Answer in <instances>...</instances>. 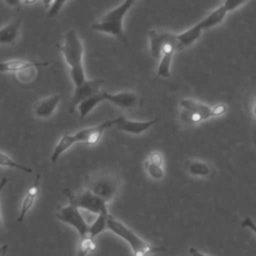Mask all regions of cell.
<instances>
[{
  "label": "cell",
  "instance_id": "obj_14",
  "mask_svg": "<svg viewBox=\"0 0 256 256\" xmlns=\"http://www.w3.org/2000/svg\"><path fill=\"white\" fill-rule=\"evenodd\" d=\"M144 169L147 175L154 180H162L164 178V158L160 151H151L144 160Z\"/></svg>",
  "mask_w": 256,
  "mask_h": 256
},
{
  "label": "cell",
  "instance_id": "obj_7",
  "mask_svg": "<svg viewBox=\"0 0 256 256\" xmlns=\"http://www.w3.org/2000/svg\"><path fill=\"white\" fill-rule=\"evenodd\" d=\"M55 216L58 220L75 228L76 231L79 233L80 238L89 236L90 224L86 222L84 216L80 212V209L70 204H67L65 206H59L55 213Z\"/></svg>",
  "mask_w": 256,
  "mask_h": 256
},
{
  "label": "cell",
  "instance_id": "obj_8",
  "mask_svg": "<svg viewBox=\"0 0 256 256\" xmlns=\"http://www.w3.org/2000/svg\"><path fill=\"white\" fill-rule=\"evenodd\" d=\"M160 117H156L152 120L147 121H135L127 119L125 116H118L112 119V127L118 131L126 132L133 135H139L150 129L153 125H155Z\"/></svg>",
  "mask_w": 256,
  "mask_h": 256
},
{
  "label": "cell",
  "instance_id": "obj_33",
  "mask_svg": "<svg viewBox=\"0 0 256 256\" xmlns=\"http://www.w3.org/2000/svg\"><path fill=\"white\" fill-rule=\"evenodd\" d=\"M255 101H254V105H253V114H254V118L256 120V93H255Z\"/></svg>",
  "mask_w": 256,
  "mask_h": 256
},
{
  "label": "cell",
  "instance_id": "obj_12",
  "mask_svg": "<svg viewBox=\"0 0 256 256\" xmlns=\"http://www.w3.org/2000/svg\"><path fill=\"white\" fill-rule=\"evenodd\" d=\"M108 128H112V119L106 120L92 127L83 128L74 133V136L77 143L83 142L86 145H95L100 140L104 131Z\"/></svg>",
  "mask_w": 256,
  "mask_h": 256
},
{
  "label": "cell",
  "instance_id": "obj_6",
  "mask_svg": "<svg viewBox=\"0 0 256 256\" xmlns=\"http://www.w3.org/2000/svg\"><path fill=\"white\" fill-rule=\"evenodd\" d=\"M65 197L68 199V204L78 208L83 209L88 212L97 215L109 216L107 203H105L101 198L93 194L87 189H82L80 191L74 192L69 188H64L62 190Z\"/></svg>",
  "mask_w": 256,
  "mask_h": 256
},
{
  "label": "cell",
  "instance_id": "obj_17",
  "mask_svg": "<svg viewBox=\"0 0 256 256\" xmlns=\"http://www.w3.org/2000/svg\"><path fill=\"white\" fill-rule=\"evenodd\" d=\"M61 98H62V95L54 94V95H50V96L39 99L34 104V110H33L34 114L37 117L43 118V119H47L51 117L54 114Z\"/></svg>",
  "mask_w": 256,
  "mask_h": 256
},
{
  "label": "cell",
  "instance_id": "obj_3",
  "mask_svg": "<svg viewBox=\"0 0 256 256\" xmlns=\"http://www.w3.org/2000/svg\"><path fill=\"white\" fill-rule=\"evenodd\" d=\"M134 3L135 1L133 0H126L124 2H121L118 6L109 10L104 15H102L96 22H94L91 25V29L97 32L111 35L123 44L127 45L128 41L124 32L123 21L125 15Z\"/></svg>",
  "mask_w": 256,
  "mask_h": 256
},
{
  "label": "cell",
  "instance_id": "obj_9",
  "mask_svg": "<svg viewBox=\"0 0 256 256\" xmlns=\"http://www.w3.org/2000/svg\"><path fill=\"white\" fill-rule=\"evenodd\" d=\"M245 1H231L227 0L222 2L216 9L210 12L205 18H203L199 23L203 30L210 29L218 24H220L226 17V15L244 4Z\"/></svg>",
  "mask_w": 256,
  "mask_h": 256
},
{
  "label": "cell",
  "instance_id": "obj_26",
  "mask_svg": "<svg viewBox=\"0 0 256 256\" xmlns=\"http://www.w3.org/2000/svg\"><path fill=\"white\" fill-rule=\"evenodd\" d=\"M109 216H105V215H97L96 216L95 220L90 224L89 236L91 238L94 239L98 234L102 233L104 230L107 229V219Z\"/></svg>",
  "mask_w": 256,
  "mask_h": 256
},
{
  "label": "cell",
  "instance_id": "obj_30",
  "mask_svg": "<svg viewBox=\"0 0 256 256\" xmlns=\"http://www.w3.org/2000/svg\"><path fill=\"white\" fill-rule=\"evenodd\" d=\"M7 178L6 177H2L0 179V195H1V192L3 190V188L5 187V185L7 184ZM3 232V221H2V216H1V210H0V234Z\"/></svg>",
  "mask_w": 256,
  "mask_h": 256
},
{
  "label": "cell",
  "instance_id": "obj_31",
  "mask_svg": "<svg viewBox=\"0 0 256 256\" xmlns=\"http://www.w3.org/2000/svg\"><path fill=\"white\" fill-rule=\"evenodd\" d=\"M189 253H190V256H209V255H206V254L202 253L201 251H199L195 247H190L189 248Z\"/></svg>",
  "mask_w": 256,
  "mask_h": 256
},
{
  "label": "cell",
  "instance_id": "obj_24",
  "mask_svg": "<svg viewBox=\"0 0 256 256\" xmlns=\"http://www.w3.org/2000/svg\"><path fill=\"white\" fill-rule=\"evenodd\" d=\"M0 166L17 169V170H20V171H23V172L29 173V174L33 172V169L31 167H28V166L18 163L17 161L13 160L10 156H8L5 152H3L1 150H0Z\"/></svg>",
  "mask_w": 256,
  "mask_h": 256
},
{
  "label": "cell",
  "instance_id": "obj_4",
  "mask_svg": "<svg viewBox=\"0 0 256 256\" xmlns=\"http://www.w3.org/2000/svg\"><path fill=\"white\" fill-rule=\"evenodd\" d=\"M179 104L181 107L180 120L188 125H195L209 118L222 116L227 111L225 104L220 103L210 107L203 102L191 98L181 99Z\"/></svg>",
  "mask_w": 256,
  "mask_h": 256
},
{
  "label": "cell",
  "instance_id": "obj_2",
  "mask_svg": "<svg viewBox=\"0 0 256 256\" xmlns=\"http://www.w3.org/2000/svg\"><path fill=\"white\" fill-rule=\"evenodd\" d=\"M121 184V177L116 171L112 169H103L88 175L85 178L84 188L108 204L118 194Z\"/></svg>",
  "mask_w": 256,
  "mask_h": 256
},
{
  "label": "cell",
  "instance_id": "obj_13",
  "mask_svg": "<svg viewBox=\"0 0 256 256\" xmlns=\"http://www.w3.org/2000/svg\"><path fill=\"white\" fill-rule=\"evenodd\" d=\"M175 37V34L163 31V30H157L153 29L149 32V51L150 55L156 59L159 60L161 58V53L164 48V46L171 42Z\"/></svg>",
  "mask_w": 256,
  "mask_h": 256
},
{
  "label": "cell",
  "instance_id": "obj_19",
  "mask_svg": "<svg viewBox=\"0 0 256 256\" xmlns=\"http://www.w3.org/2000/svg\"><path fill=\"white\" fill-rule=\"evenodd\" d=\"M48 62H35V61H27L22 59H11L0 62V72H13L17 73L24 69L30 67H41L48 66Z\"/></svg>",
  "mask_w": 256,
  "mask_h": 256
},
{
  "label": "cell",
  "instance_id": "obj_28",
  "mask_svg": "<svg viewBox=\"0 0 256 256\" xmlns=\"http://www.w3.org/2000/svg\"><path fill=\"white\" fill-rule=\"evenodd\" d=\"M66 3V1H49V2H45L44 4L48 5L47 6V17L48 18H52L54 16H56L60 9L62 8V6Z\"/></svg>",
  "mask_w": 256,
  "mask_h": 256
},
{
  "label": "cell",
  "instance_id": "obj_27",
  "mask_svg": "<svg viewBox=\"0 0 256 256\" xmlns=\"http://www.w3.org/2000/svg\"><path fill=\"white\" fill-rule=\"evenodd\" d=\"M37 68L38 67H30L27 69H24L20 72L15 73L16 79L21 83H28L35 79L37 75Z\"/></svg>",
  "mask_w": 256,
  "mask_h": 256
},
{
  "label": "cell",
  "instance_id": "obj_10",
  "mask_svg": "<svg viewBox=\"0 0 256 256\" xmlns=\"http://www.w3.org/2000/svg\"><path fill=\"white\" fill-rule=\"evenodd\" d=\"M104 100L109 101L114 106L121 109H134L141 105V97L133 91H120L117 93H110L102 90Z\"/></svg>",
  "mask_w": 256,
  "mask_h": 256
},
{
  "label": "cell",
  "instance_id": "obj_11",
  "mask_svg": "<svg viewBox=\"0 0 256 256\" xmlns=\"http://www.w3.org/2000/svg\"><path fill=\"white\" fill-rule=\"evenodd\" d=\"M104 84V80L102 79H87L81 86L74 88L71 104H70V113H73L74 110L77 109V106L84 99L99 93L102 90V85Z\"/></svg>",
  "mask_w": 256,
  "mask_h": 256
},
{
  "label": "cell",
  "instance_id": "obj_5",
  "mask_svg": "<svg viewBox=\"0 0 256 256\" xmlns=\"http://www.w3.org/2000/svg\"><path fill=\"white\" fill-rule=\"evenodd\" d=\"M107 229L112 231L114 234L129 244L133 252V256H150L164 250V247L154 246L142 239L131 228L126 226L123 222L116 219L112 215H110L107 219Z\"/></svg>",
  "mask_w": 256,
  "mask_h": 256
},
{
  "label": "cell",
  "instance_id": "obj_15",
  "mask_svg": "<svg viewBox=\"0 0 256 256\" xmlns=\"http://www.w3.org/2000/svg\"><path fill=\"white\" fill-rule=\"evenodd\" d=\"M179 51L178 42L176 39V34L174 39L167 43L161 53V58L159 59V65L157 68V76L161 78H168L170 77V68L173 59V55L175 52Z\"/></svg>",
  "mask_w": 256,
  "mask_h": 256
},
{
  "label": "cell",
  "instance_id": "obj_16",
  "mask_svg": "<svg viewBox=\"0 0 256 256\" xmlns=\"http://www.w3.org/2000/svg\"><path fill=\"white\" fill-rule=\"evenodd\" d=\"M184 170L192 176L212 179L215 176V168L208 162L203 160L188 159L183 165Z\"/></svg>",
  "mask_w": 256,
  "mask_h": 256
},
{
  "label": "cell",
  "instance_id": "obj_21",
  "mask_svg": "<svg viewBox=\"0 0 256 256\" xmlns=\"http://www.w3.org/2000/svg\"><path fill=\"white\" fill-rule=\"evenodd\" d=\"M202 32H203V29H202L200 23L198 22L193 27L183 31L182 33L176 34V39H177V42H178L179 51H181L184 48L192 45L196 40H198L200 38Z\"/></svg>",
  "mask_w": 256,
  "mask_h": 256
},
{
  "label": "cell",
  "instance_id": "obj_25",
  "mask_svg": "<svg viewBox=\"0 0 256 256\" xmlns=\"http://www.w3.org/2000/svg\"><path fill=\"white\" fill-rule=\"evenodd\" d=\"M96 250V242L90 236L80 238L77 246V256H88Z\"/></svg>",
  "mask_w": 256,
  "mask_h": 256
},
{
  "label": "cell",
  "instance_id": "obj_1",
  "mask_svg": "<svg viewBox=\"0 0 256 256\" xmlns=\"http://www.w3.org/2000/svg\"><path fill=\"white\" fill-rule=\"evenodd\" d=\"M63 58L69 67V73L74 87L81 86L86 80L83 65V44L75 30H69L64 34L63 43L59 46Z\"/></svg>",
  "mask_w": 256,
  "mask_h": 256
},
{
  "label": "cell",
  "instance_id": "obj_22",
  "mask_svg": "<svg viewBox=\"0 0 256 256\" xmlns=\"http://www.w3.org/2000/svg\"><path fill=\"white\" fill-rule=\"evenodd\" d=\"M75 143H77L74 134H69V133H64L61 138L59 139V141L57 142V144L55 145L52 154H51V161L53 163L57 162L58 159L60 158V156L66 151L68 150L71 146H73Z\"/></svg>",
  "mask_w": 256,
  "mask_h": 256
},
{
  "label": "cell",
  "instance_id": "obj_18",
  "mask_svg": "<svg viewBox=\"0 0 256 256\" xmlns=\"http://www.w3.org/2000/svg\"><path fill=\"white\" fill-rule=\"evenodd\" d=\"M40 175L38 174L34 180V183L29 187V189L27 190L25 196L23 197L22 203H21V207H20V212L19 215L17 217V222H22L26 216V214L29 212V210L33 207L37 195L39 193V188H40Z\"/></svg>",
  "mask_w": 256,
  "mask_h": 256
},
{
  "label": "cell",
  "instance_id": "obj_29",
  "mask_svg": "<svg viewBox=\"0 0 256 256\" xmlns=\"http://www.w3.org/2000/svg\"><path fill=\"white\" fill-rule=\"evenodd\" d=\"M240 226L242 228H247L249 230H251L255 235H256V223L252 220L251 217L246 216L240 223Z\"/></svg>",
  "mask_w": 256,
  "mask_h": 256
},
{
  "label": "cell",
  "instance_id": "obj_20",
  "mask_svg": "<svg viewBox=\"0 0 256 256\" xmlns=\"http://www.w3.org/2000/svg\"><path fill=\"white\" fill-rule=\"evenodd\" d=\"M21 19H15L0 29V44L13 45L20 34Z\"/></svg>",
  "mask_w": 256,
  "mask_h": 256
},
{
  "label": "cell",
  "instance_id": "obj_23",
  "mask_svg": "<svg viewBox=\"0 0 256 256\" xmlns=\"http://www.w3.org/2000/svg\"><path fill=\"white\" fill-rule=\"evenodd\" d=\"M102 90L99 93L94 94V95L84 99L83 101H81L79 103V105L77 106V110L79 112L80 119L85 118L98 104H100L101 102L105 101L104 97H103V94H102Z\"/></svg>",
  "mask_w": 256,
  "mask_h": 256
},
{
  "label": "cell",
  "instance_id": "obj_32",
  "mask_svg": "<svg viewBox=\"0 0 256 256\" xmlns=\"http://www.w3.org/2000/svg\"><path fill=\"white\" fill-rule=\"evenodd\" d=\"M8 249V245L4 244L2 246H0V256H6V252Z\"/></svg>",
  "mask_w": 256,
  "mask_h": 256
}]
</instances>
